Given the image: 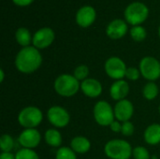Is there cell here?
I'll use <instances>...</instances> for the list:
<instances>
[{
  "label": "cell",
  "instance_id": "obj_1",
  "mask_svg": "<svg viewBox=\"0 0 160 159\" xmlns=\"http://www.w3.org/2000/svg\"><path fill=\"white\" fill-rule=\"evenodd\" d=\"M42 64V56L34 46H28L22 48L15 57L16 68L23 73L30 74L39 68Z\"/></svg>",
  "mask_w": 160,
  "mask_h": 159
},
{
  "label": "cell",
  "instance_id": "obj_2",
  "mask_svg": "<svg viewBox=\"0 0 160 159\" xmlns=\"http://www.w3.org/2000/svg\"><path fill=\"white\" fill-rule=\"evenodd\" d=\"M55 92L64 97H70L75 96L81 89V82L70 74L59 75L53 83Z\"/></svg>",
  "mask_w": 160,
  "mask_h": 159
},
{
  "label": "cell",
  "instance_id": "obj_3",
  "mask_svg": "<svg viewBox=\"0 0 160 159\" xmlns=\"http://www.w3.org/2000/svg\"><path fill=\"white\" fill-rule=\"evenodd\" d=\"M132 152L130 143L125 140H111L104 146L105 155L111 159H129Z\"/></svg>",
  "mask_w": 160,
  "mask_h": 159
},
{
  "label": "cell",
  "instance_id": "obj_4",
  "mask_svg": "<svg viewBox=\"0 0 160 159\" xmlns=\"http://www.w3.org/2000/svg\"><path fill=\"white\" fill-rule=\"evenodd\" d=\"M43 120L42 112L35 106L23 108L18 114V122L21 127L26 128H36Z\"/></svg>",
  "mask_w": 160,
  "mask_h": 159
},
{
  "label": "cell",
  "instance_id": "obj_5",
  "mask_svg": "<svg viewBox=\"0 0 160 159\" xmlns=\"http://www.w3.org/2000/svg\"><path fill=\"white\" fill-rule=\"evenodd\" d=\"M93 113L95 121L101 127H110L115 118L112 107L105 100H99L95 104Z\"/></svg>",
  "mask_w": 160,
  "mask_h": 159
},
{
  "label": "cell",
  "instance_id": "obj_6",
  "mask_svg": "<svg viewBox=\"0 0 160 159\" xmlns=\"http://www.w3.org/2000/svg\"><path fill=\"white\" fill-rule=\"evenodd\" d=\"M148 14V7L141 2H134L128 5L125 10V18L127 22L134 26L142 23L147 19Z\"/></svg>",
  "mask_w": 160,
  "mask_h": 159
},
{
  "label": "cell",
  "instance_id": "obj_7",
  "mask_svg": "<svg viewBox=\"0 0 160 159\" xmlns=\"http://www.w3.org/2000/svg\"><path fill=\"white\" fill-rule=\"evenodd\" d=\"M139 69L142 76L149 82H155L160 78V62L155 57L146 56L142 58Z\"/></svg>",
  "mask_w": 160,
  "mask_h": 159
},
{
  "label": "cell",
  "instance_id": "obj_8",
  "mask_svg": "<svg viewBox=\"0 0 160 159\" xmlns=\"http://www.w3.org/2000/svg\"><path fill=\"white\" fill-rule=\"evenodd\" d=\"M105 72L106 74L111 78L115 81L123 80V78L126 77V72H127V66L125 62L119 58V57H110L104 65Z\"/></svg>",
  "mask_w": 160,
  "mask_h": 159
},
{
  "label": "cell",
  "instance_id": "obj_9",
  "mask_svg": "<svg viewBox=\"0 0 160 159\" xmlns=\"http://www.w3.org/2000/svg\"><path fill=\"white\" fill-rule=\"evenodd\" d=\"M47 118L51 125L54 127L62 128L67 127L70 121L68 112L61 106H52L47 112Z\"/></svg>",
  "mask_w": 160,
  "mask_h": 159
},
{
  "label": "cell",
  "instance_id": "obj_10",
  "mask_svg": "<svg viewBox=\"0 0 160 159\" xmlns=\"http://www.w3.org/2000/svg\"><path fill=\"white\" fill-rule=\"evenodd\" d=\"M40 141H41L40 133L36 128L23 129L18 138V142L22 148L32 149V150L39 145Z\"/></svg>",
  "mask_w": 160,
  "mask_h": 159
},
{
  "label": "cell",
  "instance_id": "obj_11",
  "mask_svg": "<svg viewBox=\"0 0 160 159\" xmlns=\"http://www.w3.org/2000/svg\"><path fill=\"white\" fill-rule=\"evenodd\" d=\"M114 116L117 121L124 123L129 121L134 113V106L128 99H123L117 101L114 108Z\"/></svg>",
  "mask_w": 160,
  "mask_h": 159
},
{
  "label": "cell",
  "instance_id": "obj_12",
  "mask_svg": "<svg viewBox=\"0 0 160 159\" xmlns=\"http://www.w3.org/2000/svg\"><path fill=\"white\" fill-rule=\"evenodd\" d=\"M54 40V32L49 27L38 30L33 37V45L37 49H45L49 47Z\"/></svg>",
  "mask_w": 160,
  "mask_h": 159
},
{
  "label": "cell",
  "instance_id": "obj_13",
  "mask_svg": "<svg viewBox=\"0 0 160 159\" xmlns=\"http://www.w3.org/2000/svg\"><path fill=\"white\" fill-rule=\"evenodd\" d=\"M81 90L86 97L90 98H96L98 97L102 93V84L96 79L88 78L81 82Z\"/></svg>",
  "mask_w": 160,
  "mask_h": 159
},
{
  "label": "cell",
  "instance_id": "obj_14",
  "mask_svg": "<svg viewBox=\"0 0 160 159\" xmlns=\"http://www.w3.org/2000/svg\"><path fill=\"white\" fill-rule=\"evenodd\" d=\"M96 20V10L90 6L81 7L76 14V22L81 27L90 26Z\"/></svg>",
  "mask_w": 160,
  "mask_h": 159
},
{
  "label": "cell",
  "instance_id": "obj_15",
  "mask_svg": "<svg viewBox=\"0 0 160 159\" xmlns=\"http://www.w3.org/2000/svg\"><path fill=\"white\" fill-rule=\"evenodd\" d=\"M128 32V25L123 20L116 19L109 23L106 29V33L112 39L122 38Z\"/></svg>",
  "mask_w": 160,
  "mask_h": 159
},
{
  "label": "cell",
  "instance_id": "obj_16",
  "mask_svg": "<svg viewBox=\"0 0 160 159\" xmlns=\"http://www.w3.org/2000/svg\"><path fill=\"white\" fill-rule=\"evenodd\" d=\"M129 94V85L124 80L115 81L110 88V95L112 99L116 101H120L126 99L128 95Z\"/></svg>",
  "mask_w": 160,
  "mask_h": 159
},
{
  "label": "cell",
  "instance_id": "obj_17",
  "mask_svg": "<svg viewBox=\"0 0 160 159\" xmlns=\"http://www.w3.org/2000/svg\"><path fill=\"white\" fill-rule=\"evenodd\" d=\"M144 141L147 144L155 146L160 143V125L152 124L144 131Z\"/></svg>",
  "mask_w": 160,
  "mask_h": 159
},
{
  "label": "cell",
  "instance_id": "obj_18",
  "mask_svg": "<svg viewBox=\"0 0 160 159\" xmlns=\"http://www.w3.org/2000/svg\"><path fill=\"white\" fill-rule=\"evenodd\" d=\"M70 148L76 154H86L91 148V142L87 138L83 136H77L71 140Z\"/></svg>",
  "mask_w": 160,
  "mask_h": 159
},
{
  "label": "cell",
  "instance_id": "obj_19",
  "mask_svg": "<svg viewBox=\"0 0 160 159\" xmlns=\"http://www.w3.org/2000/svg\"><path fill=\"white\" fill-rule=\"evenodd\" d=\"M44 139L46 143L51 147H60L62 144V135L60 131L55 128H50L45 132Z\"/></svg>",
  "mask_w": 160,
  "mask_h": 159
},
{
  "label": "cell",
  "instance_id": "obj_20",
  "mask_svg": "<svg viewBox=\"0 0 160 159\" xmlns=\"http://www.w3.org/2000/svg\"><path fill=\"white\" fill-rule=\"evenodd\" d=\"M15 37H16L17 42L21 46H22V48L28 47L30 45V43L33 41V37H31L30 31L24 27H21L16 31Z\"/></svg>",
  "mask_w": 160,
  "mask_h": 159
},
{
  "label": "cell",
  "instance_id": "obj_21",
  "mask_svg": "<svg viewBox=\"0 0 160 159\" xmlns=\"http://www.w3.org/2000/svg\"><path fill=\"white\" fill-rule=\"evenodd\" d=\"M158 86L155 82H149L144 85L142 89V95L144 98L147 100H154L158 96Z\"/></svg>",
  "mask_w": 160,
  "mask_h": 159
},
{
  "label": "cell",
  "instance_id": "obj_22",
  "mask_svg": "<svg viewBox=\"0 0 160 159\" xmlns=\"http://www.w3.org/2000/svg\"><path fill=\"white\" fill-rule=\"evenodd\" d=\"M14 148V140L8 134H3L0 138V149L2 152L10 153Z\"/></svg>",
  "mask_w": 160,
  "mask_h": 159
},
{
  "label": "cell",
  "instance_id": "obj_23",
  "mask_svg": "<svg viewBox=\"0 0 160 159\" xmlns=\"http://www.w3.org/2000/svg\"><path fill=\"white\" fill-rule=\"evenodd\" d=\"M55 159H77V156L71 148L60 147L55 154Z\"/></svg>",
  "mask_w": 160,
  "mask_h": 159
},
{
  "label": "cell",
  "instance_id": "obj_24",
  "mask_svg": "<svg viewBox=\"0 0 160 159\" xmlns=\"http://www.w3.org/2000/svg\"><path fill=\"white\" fill-rule=\"evenodd\" d=\"M89 68L87 66L85 65H81V66H78L75 69H74V72H73V76L79 81V82H83L85 81L86 79H88V76H89Z\"/></svg>",
  "mask_w": 160,
  "mask_h": 159
},
{
  "label": "cell",
  "instance_id": "obj_25",
  "mask_svg": "<svg viewBox=\"0 0 160 159\" xmlns=\"http://www.w3.org/2000/svg\"><path fill=\"white\" fill-rule=\"evenodd\" d=\"M16 159H39L38 155L32 149L22 148L15 154Z\"/></svg>",
  "mask_w": 160,
  "mask_h": 159
},
{
  "label": "cell",
  "instance_id": "obj_26",
  "mask_svg": "<svg viewBox=\"0 0 160 159\" xmlns=\"http://www.w3.org/2000/svg\"><path fill=\"white\" fill-rule=\"evenodd\" d=\"M146 30L142 27V26H140V25H137V26H133L130 30V36L131 37L135 40V41H142L145 39L146 37Z\"/></svg>",
  "mask_w": 160,
  "mask_h": 159
},
{
  "label": "cell",
  "instance_id": "obj_27",
  "mask_svg": "<svg viewBox=\"0 0 160 159\" xmlns=\"http://www.w3.org/2000/svg\"><path fill=\"white\" fill-rule=\"evenodd\" d=\"M132 156L135 159H150L148 150L143 146H137L133 149Z\"/></svg>",
  "mask_w": 160,
  "mask_h": 159
},
{
  "label": "cell",
  "instance_id": "obj_28",
  "mask_svg": "<svg viewBox=\"0 0 160 159\" xmlns=\"http://www.w3.org/2000/svg\"><path fill=\"white\" fill-rule=\"evenodd\" d=\"M135 132V127L134 125L130 121H127L122 123V130L121 133L126 136V137H130L134 134Z\"/></svg>",
  "mask_w": 160,
  "mask_h": 159
},
{
  "label": "cell",
  "instance_id": "obj_29",
  "mask_svg": "<svg viewBox=\"0 0 160 159\" xmlns=\"http://www.w3.org/2000/svg\"><path fill=\"white\" fill-rule=\"evenodd\" d=\"M141 76H142V74H141V71H140L139 68H136V67H128L127 72H126V78L128 80H129V81H137Z\"/></svg>",
  "mask_w": 160,
  "mask_h": 159
},
{
  "label": "cell",
  "instance_id": "obj_30",
  "mask_svg": "<svg viewBox=\"0 0 160 159\" xmlns=\"http://www.w3.org/2000/svg\"><path fill=\"white\" fill-rule=\"evenodd\" d=\"M110 128H111V130L112 131V132H115V133H119V132H121V130H122V124H121V122H119V121H113L111 125H110Z\"/></svg>",
  "mask_w": 160,
  "mask_h": 159
},
{
  "label": "cell",
  "instance_id": "obj_31",
  "mask_svg": "<svg viewBox=\"0 0 160 159\" xmlns=\"http://www.w3.org/2000/svg\"><path fill=\"white\" fill-rule=\"evenodd\" d=\"M13 3L19 7H26L28 5H30L34 0H12Z\"/></svg>",
  "mask_w": 160,
  "mask_h": 159
},
{
  "label": "cell",
  "instance_id": "obj_32",
  "mask_svg": "<svg viewBox=\"0 0 160 159\" xmlns=\"http://www.w3.org/2000/svg\"><path fill=\"white\" fill-rule=\"evenodd\" d=\"M0 159H16L15 158V155H13L11 152L10 153H6V152H2L0 155Z\"/></svg>",
  "mask_w": 160,
  "mask_h": 159
},
{
  "label": "cell",
  "instance_id": "obj_33",
  "mask_svg": "<svg viewBox=\"0 0 160 159\" xmlns=\"http://www.w3.org/2000/svg\"><path fill=\"white\" fill-rule=\"evenodd\" d=\"M4 79H5V72H4V70L1 68V69H0V82H4Z\"/></svg>",
  "mask_w": 160,
  "mask_h": 159
},
{
  "label": "cell",
  "instance_id": "obj_34",
  "mask_svg": "<svg viewBox=\"0 0 160 159\" xmlns=\"http://www.w3.org/2000/svg\"><path fill=\"white\" fill-rule=\"evenodd\" d=\"M158 34H159V37H160V26H159V30H158Z\"/></svg>",
  "mask_w": 160,
  "mask_h": 159
},
{
  "label": "cell",
  "instance_id": "obj_35",
  "mask_svg": "<svg viewBox=\"0 0 160 159\" xmlns=\"http://www.w3.org/2000/svg\"><path fill=\"white\" fill-rule=\"evenodd\" d=\"M151 159H158V158H157V157H153V158H151Z\"/></svg>",
  "mask_w": 160,
  "mask_h": 159
},
{
  "label": "cell",
  "instance_id": "obj_36",
  "mask_svg": "<svg viewBox=\"0 0 160 159\" xmlns=\"http://www.w3.org/2000/svg\"><path fill=\"white\" fill-rule=\"evenodd\" d=\"M158 111H159V113H160V105H159V108H158Z\"/></svg>",
  "mask_w": 160,
  "mask_h": 159
}]
</instances>
